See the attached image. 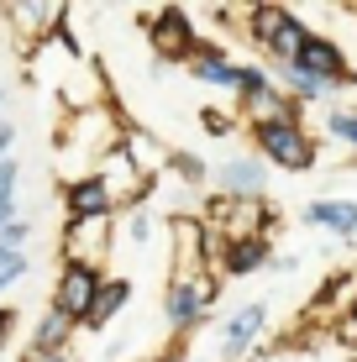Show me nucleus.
Here are the masks:
<instances>
[{
	"mask_svg": "<svg viewBox=\"0 0 357 362\" xmlns=\"http://www.w3.org/2000/svg\"><path fill=\"white\" fill-rule=\"evenodd\" d=\"M137 362H189L184 352H158V357H137Z\"/></svg>",
	"mask_w": 357,
	"mask_h": 362,
	"instance_id": "nucleus-25",
	"label": "nucleus"
},
{
	"mask_svg": "<svg viewBox=\"0 0 357 362\" xmlns=\"http://www.w3.org/2000/svg\"><path fill=\"white\" fill-rule=\"evenodd\" d=\"M131 289H137L131 279H121V273H105V284H100V294H95V305H90V315H84L79 331H105L110 320H116L121 310L131 305Z\"/></svg>",
	"mask_w": 357,
	"mask_h": 362,
	"instance_id": "nucleus-14",
	"label": "nucleus"
},
{
	"mask_svg": "<svg viewBox=\"0 0 357 362\" xmlns=\"http://www.w3.org/2000/svg\"><path fill=\"white\" fill-rule=\"evenodd\" d=\"M64 257L69 263H90V268H105L110 247H116V216L105 221H64Z\"/></svg>",
	"mask_w": 357,
	"mask_h": 362,
	"instance_id": "nucleus-9",
	"label": "nucleus"
},
{
	"mask_svg": "<svg viewBox=\"0 0 357 362\" xmlns=\"http://www.w3.org/2000/svg\"><path fill=\"white\" fill-rule=\"evenodd\" d=\"M216 299H221V279H211V273H174L168 289H163V320H168V331H174V336L200 331L205 320H211Z\"/></svg>",
	"mask_w": 357,
	"mask_h": 362,
	"instance_id": "nucleus-3",
	"label": "nucleus"
},
{
	"mask_svg": "<svg viewBox=\"0 0 357 362\" xmlns=\"http://www.w3.org/2000/svg\"><path fill=\"white\" fill-rule=\"evenodd\" d=\"M200 127L211 132V136H231V132H237V116H231V110H216V105H205V110H200Z\"/></svg>",
	"mask_w": 357,
	"mask_h": 362,
	"instance_id": "nucleus-21",
	"label": "nucleus"
},
{
	"mask_svg": "<svg viewBox=\"0 0 357 362\" xmlns=\"http://www.w3.org/2000/svg\"><path fill=\"white\" fill-rule=\"evenodd\" d=\"M64 210H69V221H105V216H116V189L105 184V173L95 168V173H84V179H69L64 184Z\"/></svg>",
	"mask_w": 357,
	"mask_h": 362,
	"instance_id": "nucleus-11",
	"label": "nucleus"
},
{
	"mask_svg": "<svg viewBox=\"0 0 357 362\" xmlns=\"http://www.w3.org/2000/svg\"><path fill=\"white\" fill-rule=\"evenodd\" d=\"M300 226H315L336 242H352L357 236V199L347 194H321V199H305L300 205Z\"/></svg>",
	"mask_w": 357,
	"mask_h": 362,
	"instance_id": "nucleus-12",
	"label": "nucleus"
},
{
	"mask_svg": "<svg viewBox=\"0 0 357 362\" xmlns=\"http://www.w3.org/2000/svg\"><path fill=\"white\" fill-rule=\"evenodd\" d=\"M147 42H153V53L163 58V64H189L194 53H200V27H194V16L184 6H158L147 11Z\"/></svg>",
	"mask_w": 357,
	"mask_h": 362,
	"instance_id": "nucleus-5",
	"label": "nucleus"
},
{
	"mask_svg": "<svg viewBox=\"0 0 357 362\" xmlns=\"http://www.w3.org/2000/svg\"><path fill=\"white\" fill-rule=\"evenodd\" d=\"M168 168H174L184 184H194V189H200V184H211V168H205L194 153H184V147H174V153H168Z\"/></svg>",
	"mask_w": 357,
	"mask_h": 362,
	"instance_id": "nucleus-18",
	"label": "nucleus"
},
{
	"mask_svg": "<svg viewBox=\"0 0 357 362\" xmlns=\"http://www.w3.org/2000/svg\"><path fill=\"white\" fill-rule=\"evenodd\" d=\"M37 362H74V352H58V357H37Z\"/></svg>",
	"mask_w": 357,
	"mask_h": 362,
	"instance_id": "nucleus-26",
	"label": "nucleus"
},
{
	"mask_svg": "<svg viewBox=\"0 0 357 362\" xmlns=\"http://www.w3.org/2000/svg\"><path fill=\"white\" fill-rule=\"evenodd\" d=\"M294 268H300L294 252H274V263H268V273H294Z\"/></svg>",
	"mask_w": 357,
	"mask_h": 362,
	"instance_id": "nucleus-24",
	"label": "nucleus"
},
{
	"mask_svg": "<svg viewBox=\"0 0 357 362\" xmlns=\"http://www.w3.org/2000/svg\"><path fill=\"white\" fill-rule=\"evenodd\" d=\"M16 320H21V310L16 305H0V357H6V346L16 341Z\"/></svg>",
	"mask_w": 357,
	"mask_h": 362,
	"instance_id": "nucleus-22",
	"label": "nucleus"
},
{
	"mask_svg": "<svg viewBox=\"0 0 357 362\" xmlns=\"http://www.w3.org/2000/svg\"><path fill=\"white\" fill-rule=\"evenodd\" d=\"M0 158H16V121H0Z\"/></svg>",
	"mask_w": 357,
	"mask_h": 362,
	"instance_id": "nucleus-23",
	"label": "nucleus"
},
{
	"mask_svg": "<svg viewBox=\"0 0 357 362\" xmlns=\"http://www.w3.org/2000/svg\"><path fill=\"white\" fill-rule=\"evenodd\" d=\"M242 32H247V42L257 47V53H263V64L284 69L289 58L305 47V37H310L315 27L300 16V11L263 0V6H247V11H242Z\"/></svg>",
	"mask_w": 357,
	"mask_h": 362,
	"instance_id": "nucleus-2",
	"label": "nucleus"
},
{
	"mask_svg": "<svg viewBox=\"0 0 357 362\" xmlns=\"http://www.w3.org/2000/svg\"><path fill=\"white\" fill-rule=\"evenodd\" d=\"M27 273H32V252H11V257H0V305H6V294L16 289Z\"/></svg>",
	"mask_w": 357,
	"mask_h": 362,
	"instance_id": "nucleus-19",
	"label": "nucleus"
},
{
	"mask_svg": "<svg viewBox=\"0 0 357 362\" xmlns=\"http://www.w3.org/2000/svg\"><path fill=\"white\" fill-rule=\"evenodd\" d=\"M194 74L200 84H211V90H221V95H237V58L226 53L221 42H200V53L184 64Z\"/></svg>",
	"mask_w": 357,
	"mask_h": 362,
	"instance_id": "nucleus-13",
	"label": "nucleus"
},
{
	"mask_svg": "<svg viewBox=\"0 0 357 362\" xmlns=\"http://www.w3.org/2000/svg\"><path fill=\"white\" fill-rule=\"evenodd\" d=\"M268 179H274V168L257 153H226L211 168V184L221 189V199H268Z\"/></svg>",
	"mask_w": 357,
	"mask_h": 362,
	"instance_id": "nucleus-8",
	"label": "nucleus"
},
{
	"mask_svg": "<svg viewBox=\"0 0 357 362\" xmlns=\"http://www.w3.org/2000/svg\"><path fill=\"white\" fill-rule=\"evenodd\" d=\"M211 263L221 279H247V273H263L274 263V236H226V242L211 247Z\"/></svg>",
	"mask_w": 357,
	"mask_h": 362,
	"instance_id": "nucleus-10",
	"label": "nucleus"
},
{
	"mask_svg": "<svg viewBox=\"0 0 357 362\" xmlns=\"http://www.w3.org/2000/svg\"><path fill=\"white\" fill-rule=\"evenodd\" d=\"M0 121H6V84H0Z\"/></svg>",
	"mask_w": 357,
	"mask_h": 362,
	"instance_id": "nucleus-27",
	"label": "nucleus"
},
{
	"mask_svg": "<svg viewBox=\"0 0 357 362\" xmlns=\"http://www.w3.org/2000/svg\"><path fill=\"white\" fill-rule=\"evenodd\" d=\"M284 69L305 74V79H315V84H331V90H352V84H357V74L347 64V53H341V42H336V37H326V32L305 37V47L289 58Z\"/></svg>",
	"mask_w": 357,
	"mask_h": 362,
	"instance_id": "nucleus-6",
	"label": "nucleus"
},
{
	"mask_svg": "<svg viewBox=\"0 0 357 362\" xmlns=\"http://www.w3.org/2000/svg\"><path fill=\"white\" fill-rule=\"evenodd\" d=\"M247 153H257L268 168H284V173H310L315 168V132L305 127V110L300 105H279L268 116H252L247 121Z\"/></svg>",
	"mask_w": 357,
	"mask_h": 362,
	"instance_id": "nucleus-1",
	"label": "nucleus"
},
{
	"mask_svg": "<svg viewBox=\"0 0 357 362\" xmlns=\"http://www.w3.org/2000/svg\"><path fill=\"white\" fill-rule=\"evenodd\" d=\"M116 242L147 247V242H153V210H147V205H127V216L116 221Z\"/></svg>",
	"mask_w": 357,
	"mask_h": 362,
	"instance_id": "nucleus-17",
	"label": "nucleus"
},
{
	"mask_svg": "<svg viewBox=\"0 0 357 362\" xmlns=\"http://www.w3.org/2000/svg\"><path fill=\"white\" fill-rule=\"evenodd\" d=\"M263 331H268V299L237 305L226 320H216V357L221 362H247L257 352V341H263Z\"/></svg>",
	"mask_w": 357,
	"mask_h": 362,
	"instance_id": "nucleus-7",
	"label": "nucleus"
},
{
	"mask_svg": "<svg viewBox=\"0 0 357 362\" xmlns=\"http://www.w3.org/2000/svg\"><path fill=\"white\" fill-rule=\"evenodd\" d=\"M69 341H74V326H69L64 315H53V310H47L42 320H32V336H27V362L69 352Z\"/></svg>",
	"mask_w": 357,
	"mask_h": 362,
	"instance_id": "nucleus-15",
	"label": "nucleus"
},
{
	"mask_svg": "<svg viewBox=\"0 0 357 362\" xmlns=\"http://www.w3.org/2000/svg\"><path fill=\"white\" fill-rule=\"evenodd\" d=\"M105 284V268H90V263H58V279H53V294H47V310L53 315H64L74 331L84 326V315H90L95 294H100Z\"/></svg>",
	"mask_w": 357,
	"mask_h": 362,
	"instance_id": "nucleus-4",
	"label": "nucleus"
},
{
	"mask_svg": "<svg viewBox=\"0 0 357 362\" xmlns=\"http://www.w3.org/2000/svg\"><path fill=\"white\" fill-rule=\"evenodd\" d=\"M321 132L331 136V142H341L347 153H357V105H326L321 110Z\"/></svg>",
	"mask_w": 357,
	"mask_h": 362,
	"instance_id": "nucleus-16",
	"label": "nucleus"
},
{
	"mask_svg": "<svg viewBox=\"0 0 357 362\" xmlns=\"http://www.w3.org/2000/svg\"><path fill=\"white\" fill-rule=\"evenodd\" d=\"M27 236H32V226H27V221H11V226H0V257H6V252H27Z\"/></svg>",
	"mask_w": 357,
	"mask_h": 362,
	"instance_id": "nucleus-20",
	"label": "nucleus"
}]
</instances>
